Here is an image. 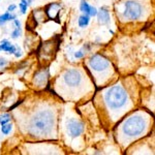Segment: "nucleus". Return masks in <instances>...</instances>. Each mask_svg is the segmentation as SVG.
<instances>
[{"mask_svg":"<svg viewBox=\"0 0 155 155\" xmlns=\"http://www.w3.org/2000/svg\"><path fill=\"white\" fill-rule=\"evenodd\" d=\"M12 120L11 115L8 114H3V115H0V125H3V124L7 123Z\"/></svg>","mask_w":155,"mask_h":155,"instance_id":"obj_17","label":"nucleus"},{"mask_svg":"<svg viewBox=\"0 0 155 155\" xmlns=\"http://www.w3.org/2000/svg\"><path fill=\"white\" fill-rule=\"evenodd\" d=\"M97 18L101 24H107L110 22V12L106 8H101L97 12Z\"/></svg>","mask_w":155,"mask_h":155,"instance_id":"obj_12","label":"nucleus"},{"mask_svg":"<svg viewBox=\"0 0 155 155\" xmlns=\"http://www.w3.org/2000/svg\"><path fill=\"white\" fill-rule=\"evenodd\" d=\"M63 82L68 88H77L83 82V74L79 69H67L63 74Z\"/></svg>","mask_w":155,"mask_h":155,"instance_id":"obj_6","label":"nucleus"},{"mask_svg":"<svg viewBox=\"0 0 155 155\" xmlns=\"http://www.w3.org/2000/svg\"><path fill=\"white\" fill-rule=\"evenodd\" d=\"M16 8H17V5H15V4H12V5H9V6H8L7 11H8V12H14Z\"/></svg>","mask_w":155,"mask_h":155,"instance_id":"obj_21","label":"nucleus"},{"mask_svg":"<svg viewBox=\"0 0 155 155\" xmlns=\"http://www.w3.org/2000/svg\"><path fill=\"white\" fill-rule=\"evenodd\" d=\"M21 33H22L21 27H16V29H15L12 33V38H18V37L21 35Z\"/></svg>","mask_w":155,"mask_h":155,"instance_id":"obj_19","label":"nucleus"},{"mask_svg":"<svg viewBox=\"0 0 155 155\" xmlns=\"http://www.w3.org/2000/svg\"><path fill=\"white\" fill-rule=\"evenodd\" d=\"M17 48H18V47L11 44V41H8L7 39L2 41L1 44H0V51L7 52V53H9V54H15V52L17 51Z\"/></svg>","mask_w":155,"mask_h":155,"instance_id":"obj_11","label":"nucleus"},{"mask_svg":"<svg viewBox=\"0 0 155 155\" xmlns=\"http://www.w3.org/2000/svg\"><path fill=\"white\" fill-rule=\"evenodd\" d=\"M12 125L9 122H7V123H5V124H3V125H1V132L3 134H8L9 132L12 131Z\"/></svg>","mask_w":155,"mask_h":155,"instance_id":"obj_16","label":"nucleus"},{"mask_svg":"<svg viewBox=\"0 0 155 155\" xmlns=\"http://www.w3.org/2000/svg\"><path fill=\"white\" fill-rule=\"evenodd\" d=\"M90 49V47H89V45H86L85 47H83L80 51H78L76 54H74V57L76 58H78V59H80V58H83V57L86 55V53H87V51Z\"/></svg>","mask_w":155,"mask_h":155,"instance_id":"obj_15","label":"nucleus"},{"mask_svg":"<svg viewBox=\"0 0 155 155\" xmlns=\"http://www.w3.org/2000/svg\"><path fill=\"white\" fill-rule=\"evenodd\" d=\"M27 7H28V3H27V0H21V3H20V9H21L22 14H26Z\"/></svg>","mask_w":155,"mask_h":155,"instance_id":"obj_18","label":"nucleus"},{"mask_svg":"<svg viewBox=\"0 0 155 155\" xmlns=\"http://www.w3.org/2000/svg\"><path fill=\"white\" fill-rule=\"evenodd\" d=\"M89 67L91 68L92 71L98 74L99 76L101 74H104L106 72H109L112 69L111 62L106 57L99 54H95L91 56V58L89 59Z\"/></svg>","mask_w":155,"mask_h":155,"instance_id":"obj_4","label":"nucleus"},{"mask_svg":"<svg viewBox=\"0 0 155 155\" xmlns=\"http://www.w3.org/2000/svg\"><path fill=\"white\" fill-rule=\"evenodd\" d=\"M7 64V61L4 58H2V57H0V68L1 67H4Z\"/></svg>","mask_w":155,"mask_h":155,"instance_id":"obj_20","label":"nucleus"},{"mask_svg":"<svg viewBox=\"0 0 155 155\" xmlns=\"http://www.w3.org/2000/svg\"><path fill=\"white\" fill-rule=\"evenodd\" d=\"M80 9L82 12H84L85 15H88L89 17H95L97 15V9L95 7L91 6L90 4H88V2L82 0L81 4H80Z\"/></svg>","mask_w":155,"mask_h":155,"instance_id":"obj_10","label":"nucleus"},{"mask_svg":"<svg viewBox=\"0 0 155 155\" xmlns=\"http://www.w3.org/2000/svg\"><path fill=\"white\" fill-rule=\"evenodd\" d=\"M90 23V17L88 15H83L79 18V21H78V24L81 28H85L87 27Z\"/></svg>","mask_w":155,"mask_h":155,"instance_id":"obj_14","label":"nucleus"},{"mask_svg":"<svg viewBox=\"0 0 155 155\" xmlns=\"http://www.w3.org/2000/svg\"><path fill=\"white\" fill-rule=\"evenodd\" d=\"M147 127L146 120L143 116L134 115L130 118L126 119L125 122L122 125V132L127 137H137L145 131Z\"/></svg>","mask_w":155,"mask_h":155,"instance_id":"obj_3","label":"nucleus"},{"mask_svg":"<svg viewBox=\"0 0 155 155\" xmlns=\"http://www.w3.org/2000/svg\"><path fill=\"white\" fill-rule=\"evenodd\" d=\"M32 1H33V0H27V3H28V5L32 3Z\"/></svg>","mask_w":155,"mask_h":155,"instance_id":"obj_22","label":"nucleus"},{"mask_svg":"<svg viewBox=\"0 0 155 155\" xmlns=\"http://www.w3.org/2000/svg\"><path fill=\"white\" fill-rule=\"evenodd\" d=\"M128 96L125 89L120 85H115L106 93V102L109 109L117 111L126 106Z\"/></svg>","mask_w":155,"mask_h":155,"instance_id":"obj_2","label":"nucleus"},{"mask_svg":"<svg viewBox=\"0 0 155 155\" xmlns=\"http://www.w3.org/2000/svg\"><path fill=\"white\" fill-rule=\"evenodd\" d=\"M56 126V117L51 110H41L31 117L29 121L28 131L37 137H47Z\"/></svg>","mask_w":155,"mask_h":155,"instance_id":"obj_1","label":"nucleus"},{"mask_svg":"<svg viewBox=\"0 0 155 155\" xmlns=\"http://www.w3.org/2000/svg\"><path fill=\"white\" fill-rule=\"evenodd\" d=\"M15 19H16V16H15V15H12L11 12H7L5 14L0 16V26H2V25H4L6 22L12 21V20H15Z\"/></svg>","mask_w":155,"mask_h":155,"instance_id":"obj_13","label":"nucleus"},{"mask_svg":"<svg viewBox=\"0 0 155 155\" xmlns=\"http://www.w3.org/2000/svg\"><path fill=\"white\" fill-rule=\"evenodd\" d=\"M48 79H49V69H41V71H37L34 74L33 83L36 87H44L48 84Z\"/></svg>","mask_w":155,"mask_h":155,"instance_id":"obj_8","label":"nucleus"},{"mask_svg":"<svg viewBox=\"0 0 155 155\" xmlns=\"http://www.w3.org/2000/svg\"><path fill=\"white\" fill-rule=\"evenodd\" d=\"M84 129H85L84 123L79 121V120L71 118L67 121V131H68L69 136L72 137H80L84 132Z\"/></svg>","mask_w":155,"mask_h":155,"instance_id":"obj_7","label":"nucleus"},{"mask_svg":"<svg viewBox=\"0 0 155 155\" xmlns=\"http://www.w3.org/2000/svg\"><path fill=\"white\" fill-rule=\"evenodd\" d=\"M60 9H61V5L58 2H52L48 6L46 7V14L50 19H57L59 16Z\"/></svg>","mask_w":155,"mask_h":155,"instance_id":"obj_9","label":"nucleus"},{"mask_svg":"<svg viewBox=\"0 0 155 155\" xmlns=\"http://www.w3.org/2000/svg\"><path fill=\"white\" fill-rule=\"evenodd\" d=\"M142 15H143V6H142L141 3H139L137 1H132V0L125 2L123 16L127 20L134 21V20L141 18Z\"/></svg>","mask_w":155,"mask_h":155,"instance_id":"obj_5","label":"nucleus"}]
</instances>
